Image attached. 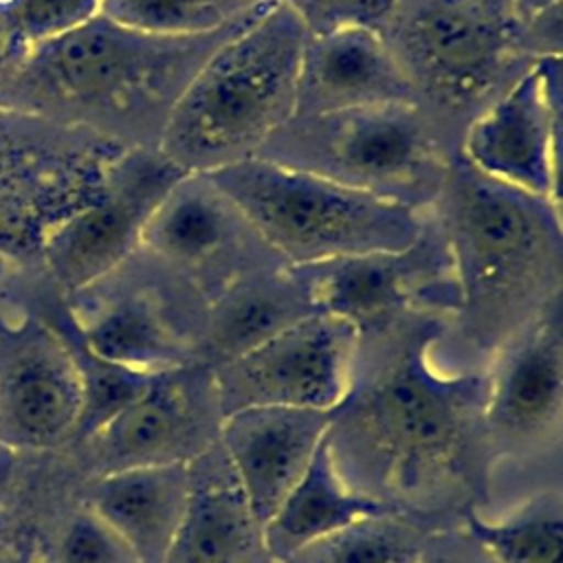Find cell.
<instances>
[{"label":"cell","instance_id":"cell-1","mask_svg":"<svg viewBox=\"0 0 563 563\" xmlns=\"http://www.w3.org/2000/svg\"><path fill=\"white\" fill-rule=\"evenodd\" d=\"M266 7L213 33L187 37L141 33L97 13L31 46L20 57V88L37 106L33 114L92 130L128 147H156L194 73Z\"/></svg>","mask_w":563,"mask_h":563},{"label":"cell","instance_id":"cell-2","mask_svg":"<svg viewBox=\"0 0 563 563\" xmlns=\"http://www.w3.org/2000/svg\"><path fill=\"white\" fill-rule=\"evenodd\" d=\"M453 264L457 308L446 330L501 350L563 290V209L506 187L460 154L431 207Z\"/></svg>","mask_w":563,"mask_h":563},{"label":"cell","instance_id":"cell-3","mask_svg":"<svg viewBox=\"0 0 563 563\" xmlns=\"http://www.w3.org/2000/svg\"><path fill=\"white\" fill-rule=\"evenodd\" d=\"M308 31L275 0L222 42L174 103L156 150L187 174L253 158L292 117Z\"/></svg>","mask_w":563,"mask_h":563},{"label":"cell","instance_id":"cell-4","mask_svg":"<svg viewBox=\"0 0 563 563\" xmlns=\"http://www.w3.org/2000/svg\"><path fill=\"white\" fill-rule=\"evenodd\" d=\"M457 141L420 103L292 117L257 156L429 213Z\"/></svg>","mask_w":563,"mask_h":563},{"label":"cell","instance_id":"cell-5","mask_svg":"<svg viewBox=\"0 0 563 563\" xmlns=\"http://www.w3.org/2000/svg\"><path fill=\"white\" fill-rule=\"evenodd\" d=\"M288 266L402 251L429 213L253 156L207 174Z\"/></svg>","mask_w":563,"mask_h":563},{"label":"cell","instance_id":"cell-6","mask_svg":"<svg viewBox=\"0 0 563 563\" xmlns=\"http://www.w3.org/2000/svg\"><path fill=\"white\" fill-rule=\"evenodd\" d=\"M380 35L418 103L457 141L534 59L510 13L482 0H394Z\"/></svg>","mask_w":563,"mask_h":563},{"label":"cell","instance_id":"cell-7","mask_svg":"<svg viewBox=\"0 0 563 563\" xmlns=\"http://www.w3.org/2000/svg\"><path fill=\"white\" fill-rule=\"evenodd\" d=\"M64 303L81 345L106 363L161 374L196 358L205 303L136 251Z\"/></svg>","mask_w":563,"mask_h":563},{"label":"cell","instance_id":"cell-8","mask_svg":"<svg viewBox=\"0 0 563 563\" xmlns=\"http://www.w3.org/2000/svg\"><path fill=\"white\" fill-rule=\"evenodd\" d=\"M136 253L205 306L249 268L282 262L207 174H185L169 187Z\"/></svg>","mask_w":563,"mask_h":563},{"label":"cell","instance_id":"cell-9","mask_svg":"<svg viewBox=\"0 0 563 563\" xmlns=\"http://www.w3.org/2000/svg\"><path fill=\"white\" fill-rule=\"evenodd\" d=\"M358 328L310 314L238 358L211 367L216 400L227 416L244 407L332 411L352 389Z\"/></svg>","mask_w":563,"mask_h":563},{"label":"cell","instance_id":"cell-10","mask_svg":"<svg viewBox=\"0 0 563 563\" xmlns=\"http://www.w3.org/2000/svg\"><path fill=\"white\" fill-rule=\"evenodd\" d=\"M319 312L361 330L422 310L451 319L457 284L446 242L427 216L420 238L402 251H378L295 266Z\"/></svg>","mask_w":563,"mask_h":563},{"label":"cell","instance_id":"cell-11","mask_svg":"<svg viewBox=\"0 0 563 563\" xmlns=\"http://www.w3.org/2000/svg\"><path fill=\"white\" fill-rule=\"evenodd\" d=\"M185 174L156 147L125 150L101 196L59 222L42 244V273L59 297L66 299L121 266L136 251L156 205Z\"/></svg>","mask_w":563,"mask_h":563},{"label":"cell","instance_id":"cell-12","mask_svg":"<svg viewBox=\"0 0 563 563\" xmlns=\"http://www.w3.org/2000/svg\"><path fill=\"white\" fill-rule=\"evenodd\" d=\"M563 55L534 64L462 132L457 154L479 174L561 205Z\"/></svg>","mask_w":563,"mask_h":563},{"label":"cell","instance_id":"cell-13","mask_svg":"<svg viewBox=\"0 0 563 563\" xmlns=\"http://www.w3.org/2000/svg\"><path fill=\"white\" fill-rule=\"evenodd\" d=\"M84 391L64 334L26 319L0 339V446L51 449L77 433Z\"/></svg>","mask_w":563,"mask_h":563},{"label":"cell","instance_id":"cell-14","mask_svg":"<svg viewBox=\"0 0 563 563\" xmlns=\"http://www.w3.org/2000/svg\"><path fill=\"white\" fill-rule=\"evenodd\" d=\"M330 413L297 407H244L224 416L220 433L229 466L262 528L306 473L330 431Z\"/></svg>","mask_w":563,"mask_h":563},{"label":"cell","instance_id":"cell-15","mask_svg":"<svg viewBox=\"0 0 563 563\" xmlns=\"http://www.w3.org/2000/svg\"><path fill=\"white\" fill-rule=\"evenodd\" d=\"M383 103H418V97L380 31L345 26L308 35L295 117Z\"/></svg>","mask_w":563,"mask_h":563},{"label":"cell","instance_id":"cell-16","mask_svg":"<svg viewBox=\"0 0 563 563\" xmlns=\"http://www.w3.org/2000/svg\"><path fill=\"white\" fill-rule=\"evenodd\" d=\"M317 312L295 266L273 262L249 268L205 306L196 356L216 367Z\"/></svg>","mask_w":563,"mask_h":563},{"label":"cell","instance_id":"cell-17","mask_svg":"<svg viewBox=\"0 0 563 563\" xmlns=\"http://www.w3.org/2000/svg\"><path fill=\"white\" fill-rule=\"evenodd\" d=\"M561 299L501 350L488 387L493 424L508 435H534L559 420L563 400Z\"/></svg>","mask_w":563,"mask_h":563},{"label":"cell","instance_id":"cell-18","mask_svg":"<svg viewBox=\"0 0 563 563\" xmlns=\"http://www.w3.org/2000/svg\"><path fill=\"white\" fill-rule=\"evenodd\" d=\"M191 495L189 462H161L101 473L88 508L114 528L139 563H165Z\"/></svg>","mask_w":563,"mask_h":563},{"label":"cell","instance_id":"cell-19","mask_svg":"<svg viewBox=\"0 0 563 563\" xmlns=\"http://www.w3.org/2000/svg\"><path fill=\"white\" fill-rule=\"evenodd\" d=\"M189 385V365L154 374L141 396L90 435L103 473L185 460L194 433Z\"/></svg>","mask_w":563,"mask_h":563},{"label":"cell","instance_id":"cell-20","mask_svg":"<svg viewBox=\"0 0 563 563\" xmlns=\"http://www.w3.org/2000/svg\"><path fill=\"white\" fill-rule=\"evenodd\" d=\"M385 508L363 495H354L341 482L330 433L319 444L306 473L284 497L275 515L264 523L262 537L266 554L286 561L301 548L372 515H380Z\"/></svg>","mask_w":563,"mask_h":563},{"label":"cell","instance_id":"cell-21","mask_svg":"<svg viewBox=\"0 0 563 563\" xmlns=\"http://www.w3.org/2000/svg\"><path fill=\"white\" fill-rule=\"evenodd\" d=\"M266 552L262 526L253 517L238 479H196L187 512L165 563H257Z\"/></svg>","mask_w":563,"mask_h":563},{"label":"cell","instance_id":"cell-22","mask_svg":"<svg viewBox=\"0 0 563 563\" xmlns=\"http://www.w3.org/2000/svg\"><path fill=\"white\" fill-rule=\"evenodd\" d=\"M471 532L495 563H563L559 497H541L501 521L471 517Z\"/></svg>","mask_w":563,"mask_h":563},{"label":"cell","instance_id":"cell-23","mask_svg":"<svg viewBox=\"0 0 563 563\" xmlns=\"http://www.w3.org/2000/svg\"><path fill=\"white\" fill-rule=\"evenodd\" d=\"M416 532L387 512L358 519L288 556L284 563H418Z\"/></svg>","mask_w":563,"mask_h":563},{"label":"cell","instance_id":"cell-24","mask_svg":"<svg viewBox=\"0 0 563 563\" xmlns=\"http://www.w3.org/2000/svg\"><path fill=\"white\" fill-rule=\"evenodd\" d=\"M257 9L240 11L229 0H101L99 2V15L141 33L167 35V37L213 33L238 20H244Z\"/></svg>","mask_w":563,"mask_h":563},{"label":"cell","instance_id":"cell-25","mask_svg":"<svg viewBox=\"0 0 563 563\" xmlns=\"http://www.w3.org/2000/svg\"><path fill=\"white\" fill-rule=\"evenodd\" d=\"M62 334L68 341L73 356L77 361L79 376H81V391H84L81 418L75 435L90 438L108 420H112L125 405H130L136 396H141L154 374L132 372L92 356L77 339L70 321H68V330Z\"/></svg>","mask_w":563,"mask_h":563},{"label":"cell","instance_id":"cell-26","mask_svg":"<svg viewBox=\"0 0 563 563\" xmlns=\"http://www.w3.org/2000/svg\"><path fill=\"white\" fill-rule=\"evenodd\" d=\"M101 0H15L11 29L24 53L46 40L59 37L99 13Z\"/></svg>","mask_w":563,"mask_h":563},{"label":"cell","instance_id":"cell-27","mask_svg":"<svg viewBox=\"0 0 563 563\" xmlns=\"http://www.w3.org/2000/svg\"><path fill=\"white\" fill-rule=\"evenodd\" d=\"M59 563H139V559L114 528L86 508L66 526Z\"/></svg>","mask_w":563,"mask_h":563},{"label":"cell","instance_id":"cell-28","mask_svg":"<svg viewBox=\"0 0 563 563\" xmlns=\"http://www.w3.org/2000/svg\"><path fill=\"white\" fill-rule=\"evenodd\" d=\"M306 26L308 35H319L345 26L380 31L391 13L394 0H284Z\"/></svg>","mask_w":563,"mask_h":563},{"label":"cell","instance_id":"cell-29","mask_svg":"<svg viewBox=\"0 0 563 563\" xmlns=\"http://www.w3.org/2000/svg\"><path fill=\"white\" fill-rule=\"evenodd\" d=\"M508 4H510V15H512L515 24L519 26L539 13H543L556 4H563V0H508Z\"/></svg>","mask_w":563,"mask_h":563},{"label":"cell","instance_id":"cell-30","mask_svg":"<svg viewBox=\"0 0 563 563\" xmlns=\"http://www.w3.org/2000/svg\"><path fill=\"white\" fill-rule=\"evenodd\" d=\"M13 451L11 449H4V446H0V490H2V486H4V482H7V477L11 475V455Z\"/></svg>","mask_w":563,"mask_h":563},{"label":"cell","instance_id":"cell-31","mask_svg":"<svg viewBox=\"0 0 563 563\" xmlns=\"http://www.w3.org/2000/svg\"><path fill=\"white\" fill-rule=\"evenodd\" d=\"M233 7H238L240 11H253L257 7H264L268 2H275V0H229Z\"/></svg>","mask_w":563,"mask_h":563},{"label":"cell","instance_id":"cell-32","mask_svg":"<svg viewBox=\"0 0 563 563\" xmlns=\"http://www.w3.org/2000/svg\"><path fill=\"white\" fill-rule=\"evenodd\" d=\"M482 2H488V4H493V7H497V9L506 11V13H510V4H508V0H482Z\"/></svg>","mask_w":563,"mask_h":563}]
</instances>
